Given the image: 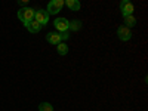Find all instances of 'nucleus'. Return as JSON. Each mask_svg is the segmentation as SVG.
Here are the masks:
<instances>
[{
  "mask_svg": "<svg viewBox=\"0 0 148 111\" xmlns=\"http://www.w3.org/2000/svg\"><path fill=\"white\" fill-rule=\"evenodd\" d=\"M34 21H37L40 24V25H46V24L49 22V14L46 10L40 9V10H36V14H34Z\"/></svg>",
  "mask_w": 148,
  "mask_h": 111,
  "instance_id": "3",
  "label": "nucleus"
},
{
  "mask_svg": "<svg viewBox=\"0 0 148 111\" xmlns=\"http://www.w3.org/2000/svg\"><path fill=\"white\" fill-rule=\"evenodd\" d=\"M53 25H55L56 31H59V33L68 31V19H65V18H56L53 21Z\"/></svg>",
  "mask_w": 148,
  "mask_h": 111,
  "instance_id": "5",
  "label": "nucleus"
},
{
  "mask_svg": "<svg viewBox=\"0 0 148 111\" xmlns=\"http://www.w3.org/2000/svg\"><path fill=\"white\" fill-rule=\"evenodd\" d=\"M120 10H121L123 16H130V15L133 14L135 8H133V5H132L130 2H127V0H123V2L120 3Z\"/></svg>",
  "mask_w": 148,
  "mask_h": 111,
  "instance_id": "4",
  "label": "nucleus"
},
{
  "mask_svg": "<svg viewBox=\"0 0 148 111\" xmlns=\"http://www.w3.org/2000/svg\"><path fill=\"white\" fill-rule=\"evenodd\" d=\"M25 27L28 28V31H30V33H39V31H40V28H42L40 24L37 22V21H34V19L28 24V25H25Z\"/></svg>",
  "mask_w": 148,
  "mask_h": 111,
  "instance_id": "8",
  "label": "nucleus"
},
{
  "mask_svg": "<svg viewBox=\"0 0 148 111\" xmlns=\"http://www.w3.org/2000/svg\"><path fill=\"white\" fill-rule=\"evenodd\" d=\"M34 14L36 10L31 9V8H22L18 10V18L24 22V25H28V24L34 19Z\"/></svg>",
  "mask_w": 148,
  "mask_h": 111,
  "instance_id": "1",
  "label": "nucleus"
},
{
  "mask_svg": "<svg viewBox=\"0 0 148 111\" xmlns=\"http://www.w3.org/2000/svg\"><path fill=\"white\" fill-rule=\"evenodd\" d=\"M39 111H53V107L49 102H42L39 105Z\"/></svg>",
  "mask_w": 148,
  "mask_h": 111,
  "instance_id": "13",
  "label": "nucleus"
},
{
  "mask_svg": "<svg viewBox=\"0 0 148 111\" xmlns=\"http://www.w3.org/2000/svg\"><path fill=\"white\" fill-rule=\"evenodd\" d=\"M46 40L51 43V45H59L61 43V37H59V33H47L46 36Z\"/></svg>",
  "mask_w": 148,
  "mask_h": 111,
  "instance_id": "7",
  "label": "nucleus"
},
{
  "mask_svg": "<svg viewBox=\"0 0 148 111\" xmlns=\"http://www.w3.org/2000/svg\"><path fill=\"white\" fill-rule=\"evenodd\" d=\"M136 25V19H135L132 15L130 16H125V27H127L129 30L132 28V27H135Z\"/></svg>",
  "mask_w": 148,
  "mask_h": 111,
  "instance_id": "11",
  "label": "nucleus"
},
{
  "mask_svg": "<svg viewBox=\"0 0 148 111\" xmlns=\"http://www.w3.org/2000/svg\"><path fill=\"white\" fill-rule=\"evenodd\" d=\"M56 51L59 55H65L68 52V46L65 43H59V45H56Z\"/></svg>",
  "mask_w": 148,
  "mask_h": 111,
  "instance_id": "12",
  "label": "nucleus"
},
{
  "mask_svg": "<svg viewBox=\"0 0 148 111\" xmlns=\"http://www.w3.org/2000/svg\"><path fill=\"white\" fill-rule=\"evenodd\" d=\"M117 36H119V39H120V40H123V42H127V40H130L132 33H130V30H129L127 27H125V25H120V27H119V30H117Z\"/></svg>",
  "mask_w": 148,
  "mask_h": 111,
  "instance_id": "6",
  "label": "nucleus"
},
{
  "mask_svg": "<svg viewBox=\"0 0 148 111\" xmlns=\"http://www.w3.org/2000/svg\"><path fill=\"white\" fill-rule=\"evenodd\" d=\"M64 5H67L71 10H80V2L79 0H67V2H64Z\"/></svg>",
  "mask_w": 148,
  "mask_h": 111,
  "instance_id": "9",
  "label": "nucleus"
},
{
  "mask_svg": "<svg viewBox=\"0 0 148 111\" xmlns=\"http://www.w3.org/2000/svg\"><path fill=\"white\" fill-rule=\"evenodd\" d=\"M59 37H61V40H67L70 34H68V31H62V33H59Z\"/></svg>",
  "mask_w": 148,
  "mask_h": 111,
  "instance_id": "14",
  "label": "nucleus"
},
{
  "mask_svg": "<svg viewBox=\"0 0 148 111\" xmlns=\"http://www.w3.org/2000/svg\"><path fill=\"white\" fill-rule=\"evenodd\" d=\"M62 6H64V0H52V2H49L46 12L49 15H56L58 12H61Z\"/></svg>",
  "mask_w": 148,
  "mask_h": 111,
  "instance_id": "2",
  "label": "nucleus"
},
{
  "mask_svg": "<svg viewBox=\"0 0 148 111\" xmlns=\"http://www.w3.org/2000/svg\"><path fill=\"white\" fill-rule=\"evenodd\" d=\"M82 28V22L79 19H74L71 22H68V30H73V31H79Z\"/></svg>",
  "mask_w": 148,
  "mask_h": 111,
  "instance_id": "10",
  "label": "nucleus"
}]
</instances>
